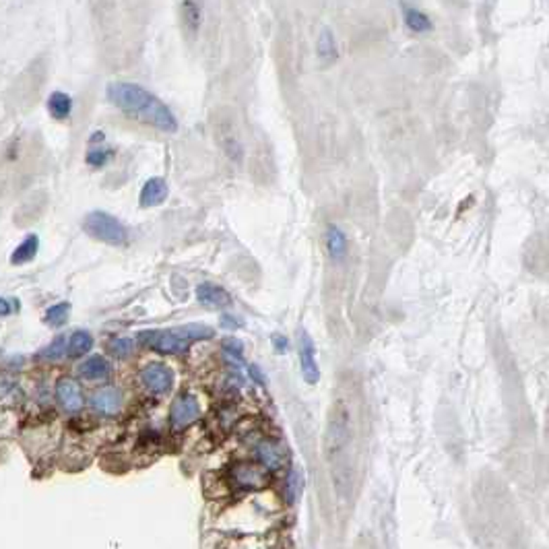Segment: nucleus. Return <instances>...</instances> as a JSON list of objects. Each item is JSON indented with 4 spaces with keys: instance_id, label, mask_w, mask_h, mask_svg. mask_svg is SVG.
Returning a JSON list of instances; mask_svg holds the SVG:
<instances>
[{
    "instance_id": "nucleus-1",
    "label": "nucleus",
    "mask_w": 549,
    "mask_h": 549,
    "mask_svg": "<svg viewBox=\"0 0 549 549\" xmlns=\"http://www.w3.org/2000/svg\"><path fill=\"white\" fill-rule=\"evenodd\" d=\"M108 99L134 120L155 126L163 132L178 130V120L172 114V110L157 95H153L137 83H122V81L110 83Z\"/></svg>"
},
{
    "instance_id": "nucleus-2",
    "label": "nucleus",
    "mask_w": 549,
    "mask_h": 549,
    "mask_svg": "<svg viewBox=\"0 0 549 549\" xmlns=\"http://www.w3.org/2000/svg\"><path fill=\"white\" fill-rule=\"evenodd\" d=\"M353 438V424H351V411L347 403L339 400L333 405L329 415V426L324 436V450L331 465L335 488L343 489L349 486L351 469H349V448Z\"/></svg>"
},
{
    "instance_id": "nucleus-3",
    "label": "nucleus",
    "mask_w": 549,
    "mask_h": 549,
    "mask_svg": "<svg viewBox=\"0 0 549 549\" xmlns=\"http://www.w3.org/2000/svg\"><path fill=\"white\" fill-rule=\"evenodd\" d=\"M215 331L207 324H184V327H174V329H149V331H141L137 335V341L153 351L159 353H182L188 349L190 343L194 341H203V339H211Z\"/></svg>"
},
{
    "instance_id": "nucleus-4",
    "label": "nucleus",
    "mask_w": 549,
    "mask_h": 549,
    "mask_svg": "<svg viewBox=\"0 0 549 549\" xmlns=\"http://www.w3.org/2000/svg\"><path fill=\"white\" fill-rule=\"evenodd\" d=\"M83 229L93 240H99L110 246L128 244V229L114 217L106 211H92L83 219Z\"/></svg>"
},
{
    "instance_id": "nucleus-5",
    "label": "nucleus",
    "mask_w": 549,
    "mask_h": 549,
    "mask_svg": "<svg viewBox=\"0 0 549 549\" xmlns=\"http://www.w3.org/2000/svg\"><path fill=\"white\" fill-rule=\"evenodd\" d=\"M201 417V405L194 395H180L172 403L170 409V426L174 429H184L192 426Z\"/></svg>"
},
{
    "instance_id": "nucleus-6",
    "label": "nucleus",
    "mask_w": 549,
    "mask_h": 549,
    "mask_svg": "<svg viewBox=\"0 0 549 549\" xmlns=\"http://www.w3.org/2000/svg\"><path fill=\"white\" fill-rule=\"evenodd\" d=\"M298 353H300V367L302 376L308 384H316L320 380V367L316 364V347L310 333L305 329L298 331Z\"/></svg>"
},
{
    "instance_id": "nucleus-7",
    "label": "nucleus",
    "mask_w": 549,
    "mask_h": 549,
    "mask_svg": "<svg viewBox=\"0 0 549 549\" xmlns=\"http://www.w3.org/2000/svg\"><path fill=\"white\" fill-rule=\"evenodd\" d=\"M141 382L151 395H165L174 386V372L163 364H149L141 370Z\"/></svg>"
},
{
    "instance_id": "nucleus-8",
    "label": "nucleus",
    "mask_w": 549,
    "mask_h": 549,
    "mask_svg": "<svg viewBox=\"0 0 549 549\" xmlns=\"http://www.w3.org/2000/svg\"><path fill=\"white\" fill-rule=\"evenodd\" d=\"M232 481L240 489H263L269 484V473L260 465L238 462L232 469Z\"/></svg>"
},
{
    "instance_id": "nucleus-9",
    "label": "nucleus",
    "mask_w": 549,
    "mask_h": 549,
    "mask_svg": "<svg viewBox=\"0 0 549 549\" xmlns=\"http://www.w3.org/2000/svg\"><path fill=\"white\" fill-rule=\"evenodd\" d=\"M256 458H258L260 467L267 473L269 471H279L287 462V450H285V446L281 442L267 438V440H260L256 444Z\"/></svg>"
},
{
    "instance_id": "nucleus-10",
    "label": "nucleus",
    "mask_w": 549,
    "mask_h": 549,
    "mask_svg": "<svg viewBox=\"0 0 549 549\" xmlns=\"http://www.w3.org/2000/svg\"><path fill=\"white\" fill-rule=\"evenodd\" d=\"M56 398H58L62 409L66 413H70V415L79 413L83 409V405H85L83 391H81L79 382L68 378V376H64V378H61L56 382Z\"/></svg>"
},
{
    "instance_id": "nucleus-11",
    "label": "nucleus",
    "mask_w": 549,
    "mask_h": 549,
    "mask_svg": "<svg viewBox=\"0 0 549 549\" xmlns=\"http://www.w3.org/2000/svg\"><path fill=\"white\" fill-rule=\"evenodd\" d=\"M92 407L99 415H116L122 409V393L116 386H103L92 395Z\"/></svg>"
},
{
    "instance_id": "nucleus-12",
    "label": "nucleus",
    "mask_w": 549,
    "mask_h": 549,
    "mask_svg": "<svg viewBox=\"0 0 549 549\" xmlns=\"http://www.w3.org/2000/svg\"><path fill=\"white\" fill-rule=\"evenodd\" d=\"M196 298H198L201 304L209 305V308H225V305L232 304L229 294L215 283H201L196 287Z\"/></svg>"
},
{
    "instance_id": "nucleus-13",
    "label": "nucleus",
    "mask_w": 549,
    "mask_h": 549,
    "mask_svg": "<svg viewBox=\"0 0 549 549\" xmlns=\"http://www.w3.org/2000/svg\"><path fill=\"white\" fill-rule=\"evenodd\" d=\"M79 374H81V378H85L89 382H99L112 374V366L108 364V360L103 355H92L79 366Z\"/></svg>"
},
{
    "instance_id": "nucleus-14",
    "label": "nucleus",
    "mask_w": 549,
    "mask_h": 549,
    "mask_svg": "<svg viewBox=\"0 0 549 549\" xmlns=\"http://www.w3.org/2000/svg\"><path fill=\"white\" fill-rule=\"evenodd\" d=\"M168 198V184L163 178H149L141 190V207H157Z\"/></svg>"
},
{
    "instance_id": "nucleus-15",
    "label": "nucleus",
    "mask_w": 549,
    "mask_h": 549,
    "mask_svg": "<svg viewBox=\"0 0 549 549\" xmlns=\"http://www.w3.org/2000/svg\"><path fill=\"white\" fill-rule=\"evenodd\" d=\"M37 252H39V236L30 234V236L23 238L21 244L11 252V265H15V267L27 265L37 256Z\"/></svg>"
},
{
    "instance_id": "nucleus-16",
    "label": "nucleus",
    "mask_w": 549,
    "mask_h": 549,
    "mask_svg": "<svg viewBox=\"0 0 549 549\" xmlns=\"http://www.w3.org/2000/svg\"><path fill=\"white\" fill-rule=\"evenodd\" d=\"M48 112L56 120H66L72 112V97L64 92L50 93L48 97Z\"/></svg>"
},
{
    "instance_id": "nucleus-17",
    "label": "nucleus",
    "mask_w": 549,
    "mask_h": 549,
    "mask_svg": "<svg viewBox=\"0 0 549 549\" xmlns=\"http://www.w3.org/2000/svg\"><path fill=\"white\" fill-rule=\"evenodd\" d=\"M302 491H304V473L298 467H291V471L285 477V488H283L285 502L287 504H296L298 498L302 496Z\"/></svg>"
},
{
    "instance_id": "nucleus-18",
    "label": "nucleus",
    "mask_w": 549,
    "mask_h": 549,
    "mask_svg": "<svg viewBox=\"0 0 549 549\" xmlns=\"http://www.w3.org/2000/svg\"><path fill=\"white\" fill-rule=\"evenodd\" d=\"M92 347V333H87V331H75V333L70 335V339H68V343H66V353H68L70 358H81V355L89 353Z\"/></svg>"
},
{
    "instance_id": "nucleus-19",
    "label": "nucleus",
    "mask_w": 549,
    "mask_h": 549,
    "mask_svg": "<svg viewBox=\"0 0 549 549\" xmlns=\"http://www.w3.org/2000/svg\"><path fill=\"white\" fill-rule=\"evenodd\" d=\"M327 248L333 260H343L347 254V238L339 227H329L327 232Z\"/></svg>"
},
{
    "instance_id": "nucleus-20",
    "label": "nucleus",
    "mask_w": 549,
    "mask_h": 549,
    "mask_svg": "<svg viewBox=\"0 0 549 549\" xmlns=\"http://www.w3.org/2000/svg\"><path fill=\"white\" fill-rule=\"evenodd\" d=\"M403 8H405V23H407L409 30L415 31V33L431 30V21H429L426 13H422L419 8H413V6H403Z\"/></svg>"
},
{
    "instance_id": "nucleus-21",
    "label": "nucleus",
    "mask_w": 549,
    "mask_h": 549,
    "mask_svg": "<svg viewBox=\"0 0 549 549\" xmlns=\"http://www.w3.org/2000/svg\"><path fill=\"white\" fill-rule=\"evenodd\" d=\"M318 56L324 64H331L336 58V44L331 30H322L318 35Z\"/></svg>"
},
{
    "instance_id": "nucleus-22",
    "label": "nucleus",
    "mask_w": 549,
    "mask_h": 549,
    "mask_svg": "<svg viewBox=\"0 0 549 549\" xmlns=\"http://www.w3.org/2000/svg\"><path fill=\"white\" fill-rule=\"evenodd\" d=\"M68 314H70V304H68V302H61V304L50 305V308L46 310L44 322L50 324V327H54V329H58V327H62V324H66Z\"/></svg>"
},
{
    "instance_id": "nucleus-23",
    "label": "nucleus",
    "mask_w": 549,
    "mask_h": 549,
    "mask_svg": "<svg viewBox=\"0 0 549 549\" xmlns=\"http://www.w3.org/2000/svg\"><path fill=\"white\" fill-rule=\"evenodd\" d=\"M64 355H66V339L64 336H56L50 345H46L37 353V360H42V362H58Z\"/></svg>"
},
{
    "instance_id": "nucleus-24",
    "label": "nucleus",
    "mask_w": 549,
    "mask_h": 549,
    "mask_svg": "<svg viewBox=\"0 0 549 549\" xmlns=\"http://www.w3.org/2000/svg\"><path fill=\"white\" fill-rule=\"evenodd\" d=\"M110 353L116 358V360H126L134 353V341L132 339H126V336H118L114 341H110Z\"/></svg>"
},
{
    "instance_id": "nucleus-25",
    "label": "nucleus",
    "mask_w": 549,
    "mask_h": 549,
    "mask_svg": "<svg viewBox=\"0 0 549 549\" xmlns=\"http://www.w3.org/2000/svg\"><path fill=\"white\" fill-rule=\"evenodd\" d=\"M112 157V151H108L106 147H93L87 151V163L93 165V168H101V165H106V161Z\"/></svg>"
},
{
    "instance_id": "nucleus-26",
    "label": "nucleus",
    "mask_w": 549,
    "mask_h": 549,
    "mask_svg": "<svg viewBox=\"0 0 549 549\" xmlns=\"http://www.w3.org/2000/svg\"><path fill=\"white\" fill-rule=\"evenodd\" d=\"M223 347H225L227 353H232L234 358H240V360H242V353H244V351H242V343H240L238 339H225V341H223Z\"/></svg>"
},
{
    "instance_id": "nucleus-27",
    "label": "nucleus",
    "mask_w": 549,
    "mask_h": 549,
    "mask_svg": "<svg viewBox=\"0 0 549 549\" xmlns=\"http://www.w3.org/2000/svg\"><path fill=\"white\" fill-rule=\"evenodd\" d=\"M11 386H13L11 378H8V376H0V397L6 395V393L11 391Z\"/></svg>"
},
{
    "instance_id": "nucleus-28",
    "label": "nucleus",
    "mask_w": 549,
    "mask_h": 549,
    "mask_svg": "<svg viewBox=\"0 0 549 549\" xmlns=\"http://www.w3.org/2000/svg\"><path fill=\"white\" fill-rule=\"evenodd\" d=\"M11 314V302L6 298H0V318Z\"/></svg>"
},
{
    "instance_id": "nucleus-29",
    "label": "nucleus",
    "mask_w": 549,
    "mask_h": 549,
    "mask_svg": "<svg viewBox=\"0 0 549 549\" xmlns=\"http://www.w3.org/2000/svg\"><path fill=\"white\" fill-rule=\"evenodd\" d=\"M221 324H223V327H238V324H242V322L236 320V318H232L229 314H223V316H221Z\"/></svg>"
},
{
    "instance_id": "nucleus-30",
    "label": "nucleus",
    "mask_w": 549,
    "mask_h": 549,
    "mask_svg": "<svg viewBox=\"0 0 549 549\" xmlns=\"http://www.w3.org/2000/svg\"><path fill=\"white\" fill-rule=\"evenodd\" d=\"M273 341L274 345H277V351H279V353H283V351L287 349V339H283V336H274Z\"/></svg>"
},
{
    "instance_id": "nucleus-31",
    "label": "nucleus",
    "mask_w": 549,
    "mask_h": 549,
    "mask_svg": "<svg viewBox=\"0 0 549 549\" xmlns=\"http://www.w3.org/2000/svg\"><path fill=\"white\" fill-rule=\"evenodd\" d=\"M250 374H252V378H256V382H263V380H265L263 374H260V370H258V366L250 367Z\"/></svg>"
}]
</instances>
